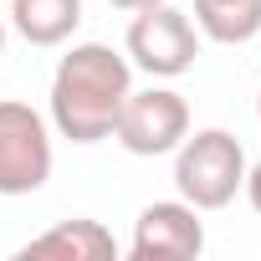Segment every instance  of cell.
Instances as JSON below:
<instances>
[{
  "instance_id": "30bf717a",
  "label": "cell",
  "mask_w": 261,
  "mask_h": 261,
  "mask_svg": "<svg viewBox=\"0 0 261 261\" xmlns=\"http://www.w3.org/2000/svg\"><path fill=\"white\" fill-rule=\"evenodd\" d=\"M241 190H246V200H251V210L261 215V159H256V164L246 169V185H241Z\"/></svg>"
},
{
  "instance_id": "7c38bea8",
  "label": "cell",
  "mask_w": 261,
  "mask_h": 261,
  "mask_svg": "<svg viewBox=\"0 0 261 261\" xmlns=\"http://www.w3.org/2000/svg\"><path fill=\"white\" fill-rule=\"evenodd\" d=\"M0 51H6V21H0Z\"/></svg>"
},
{
  "instance_id": "5b68a950",
  "label": "cell",
  "mask_w": 261,
  "mask_h": 261,
  "mask_svg": "<svg viewBox=\"0 0 261 261\" xmlns=\"http://www.w3.org/2000/svg\"><path fill=\"white\" fill-rule=\"evenodd\" d=\"M128 57H134V67L149 72V77H179L200 57V26L185 11H174L169 0L164 6H149V11H134Z\"/></svg>"
},
{
  "instance_id": "7a4b0ae2",
  "label": "cell",
  "mask_w": 261,
  "mask_h": 261,
  "mask_svg": "<svg viewBox=\"0 0 261 261\" xmlns=\"http://www.w3.org/2000/svg\"><path fill=\"white\" fill-rule=\"evenodd\" d=\"M246 185V149L225 128L185 134L174 149V190L195 210H225L236 190Z\"/></svg>"
},
{
  "instance_id": "4fadbf2b",
  "label": "cell",
  "mask_w": 261,
  "mask_h": 261,
  "mask_svg": "<svg viewBox=\"0 0 261 261\" xmlns=\"http://www.w3.org/2000/svg\"><path fill=\"white\" fill-rule=\"evenodd\" d=\"M256 123H261V97H256Z\"/></svg>"
},
{
  "instance_id": "3957f363",
  "label": "cell",
  "mask_w": 261,
  "mask_h": 261,
  "mask_svg": "<svg viewBox=\"0 0 261 261\" xmlns=\"http://www.w3.org/2000/svg\"><path fill=\"white\" fill-rule=\"evenodd\" d=\"M51 179V134L31 102H0V195H36Z\"/></svg>"
},
{
  "instance_id": "6da1fadb",
  "label": "cell",
  "mask_w": 261,
  "mask_h": 261,
  "mask_svg": "<svg viewBox=\"0 0 261 261\" xmlns=\"http://www.w3.org/2000/svg\"><path fill=\"white\" fill-rule=\"evenodd\" d=\"M134 92V62H123L102 41H82L57 62L51 77V123L72 144L113 139V118Z\"/></svg>"
},
{
  "instance_id": "ba28073f",
  "label": "cell",
  "mask_w": 261,
  "mask_h": 261,
  "mask_svg": "<svg viewBox=\"0 0 261 261\" xmlns=\"http://www.w3.org/2000/svg\"><path fill=\"white\" fill-rule=\"evenodd\" d=\"M11 26L31 46H62L82 26V0H11Z\"/></svg>"
},
{
  "instance_id": "277c9868",
  "label": "cell",
  "mask_w": 261,
  "mask_h": 261,
  "mask_svg": "<svg viewBox=\"0 0 261 261\" xmlns=\"http://www.w3.org/2000/svg\"><path fill=\"white\" fill-rule=\"evenodd\" d=\"M185 134H190V102H185L174 87L128 92L123 108H118V118H113V139L134 154V159L174 154Z\"/></svg>"
},
{
  "instance_id": "8fae6325",
  "label": "cell",
  "mask_w": 261,
  "mask_h": 261,
  "mask_svg": "<svg viewBox=\"0 0 261 261\" xmlns=\"http://www.w3.org/2000/svg\"><path fill=\"white\" fill-rule=\"evenodd\" d=\"M108 6H118V11H128V16H134V11H149V6H164V0H108Z\"/></svg>"
},
{
  "instance_id": "9c48e42d",
  "label": "cell",
  "mask_w": 261,
  "mask_h": 261,
  "mask_svg": "<svg viewBox=\"0 0 261 261\" xmlns=\"http://www.w3.org/2000/svg\"><path fill=\"white\" fill-rule=\"evenodd\" d=\"M195 26L205 41L241 46L261 31V0H195Z\"/></svg>"
},
{
  "instance_id": "52a82bcc",
  "label": "cell",
  "mask_w": 261,
  "mask_h": 261,
  "mask_svg": "<svg viewBox=\"0 0 261 261\" xmlns=\"http://www.w3.org/2000/svg\"><path fill=\"white\" fill-rule=\"evenodd\" d=\"M21 256H57V261H118V241L102 220H62L21 246Z\"/></svg>"
},
{
  "instance_id": "8992f818",
  "label": "cell",
  "mask_w": 261,
  "mask_h": 261,
  "mask_svg": "<svg viewBox=\"0 0 261 261\" xmlns=\"http://www.w3.org/2000/svg\"><path fill=\"white\" fill-rule=\"evenodd\" d=\"M205 251V220L185 200H154L134 220L128 256L134 261H190Z\"/></svg>"
}]
</instances>
